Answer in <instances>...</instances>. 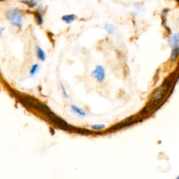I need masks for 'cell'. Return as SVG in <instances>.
Returning a JSON list of instances; mask_svg holds the SVG:
<instances>
[{
	"label": "cell",
	"instance_id": "7c38bea8",
	"mask_svg": "<svg viewBox=\"0 0 179 179\" xmlns=\"http://www.w3.org/2000/svg\"><path fill=\"white\" fill-rule=\"evenodd\" d=\"M40 69V65L38 64H35L32 65L30 69V71H29V74H30L31 76H34L36 75V74L37 73L38 69Z\"/></svg>",
	"mask_w": 179,
	"mask_h": 179
},
{
	"label": "cell",
	"instance_id": "3957f363",
	"mask_svg": "<svg viewBox=\"0 0 179 179\" xmlns=\"http://www.w3.org/2000/svg\"><path fill=\"white\" fill-rule=\"evenodd\" d=\"M92 77L98 81L99 83H101L105 80L106 71L104 68L101 65H97L95 69L92 71L91 74Z\"/></svg>",
	"mask_w": 179,
	"mask_h": 179
},
{
	"label": "cell",
	"instance_id": "e0dca14e",
	"mask_svg": "<svg viewBox=\"0 0 179 179\" xmlns=\"http://www.w3.org/2000/svg\"><path fill=\"white\" fill-rule=\"evenodd\" d=\"M2 1H4V0H0V2H2Z\"/></svg>",
	"mask_w": 179,
	"mask_h": 179
},
{
	"label": "cell",
	"instance_id": "d6986e66",
	"mask_svg": "<svg viewBox=\"0 0 179 179\" xmlns=\"http://www.w3.org/2000/svg\"><path fill=\"white\" fill-rule=\"evenodd\" d=\"M176 1H178V0H176Z\"/></svg>",
	"mask_w": 179,
	"mask_h": 179
},
{
	"label": "cell",
	"instance_id": "7a4b0ae2",
	"mask_svg": "<svg viewBox=\"0 0 179 179\" xmlns=\"http://www.w3.org/2000/svg\"><path fill=\"white\" fill-rule=\"evenodd\" d=\"M171 82L172 79L170 78V77L167 78L164 81L163 85L153 92V94H152V98L156 99V100H160V99L163 98L164 95L167 93V91L170 88V86H171Z\"/></svg>",
	"mask_w": 179,
	"mask_h": 179
},
{
	"label": "cell",
	"instance_id": "5b68a950",
	"mask_svg": "<svg viewBox=\"0 0 179 179\" xmlns=\"http://www.w3.org/2000/svg\"><path fill=\"white\" fill-rule=\"evenodd\" d=\"M168 43L172 48L179 47V37L178 34H175V35H172L171 37H169Z\"/></svg>",
	"mask_w": 179,
	"mask_h": 179
},
{
	"label": "cell",
	"instance_id": "ba28073f",
	"mask_svg": "<svg viewBox=\"0 0 179 179\" xmlns=\"http://www.w3.org/2000/svg\"><path fill=\"white\" fill-rule=\"evenodd\" d=\"M37 55L38 58L41 61L44 62V61L46 60V53H45L44 50L39 46H37Z\"/></svg>",
	"mask_w": 179,
	"mask_h": 179
},
{
	"label": "cell",
	"instance_id": "8992f818",
	"mask_svg": "<svg viewBox=\"0 0 179 179\" xmlns=\"http://www.w3.org/2000/svg\"><path fill=\"white\" fill-rule=\"evenodd\" d=\"M70 109L71 110V111L75 113L77 115H78V116H80L81 118H84L86 116V113L85 111H84L82 108L78 107V106H76V105H74V104H71V105H70Z\"/></svg>",
	"mask_w": 179,
	"mask_h": 179
},
{
	"label": "cell",
	"instance_id": "8fae6325",
	"mask_svg": "<svg viewBox=\"0 0 179 179\" xmlns=\"http://www.w3.org/2000/svg\"><path fill=\"white\" fill-rule=\"evenodd\" d=\"M35 18L36 22H37L38 25H41L43 24V22H44V18H43V15L41 12H39V11H36L35 13Z\"/></svg>",
	"mask_w": 179,
	"mask_h": 179
},
{
	"label": "cell",
	"instance_id": "4fadbf2b",
	"mask_svg": "<svg viewBox=\"0 0 179 179\" xmlns=\"http://www.w3.org/2000/svg\"><path fill=\"white\" fill-rule=\"evenodd\" d=\"M22 2L26 4L27 6H29V7H35V6H37L38 4V0H25V1H22Z\"/></svg>",
	"mask_w": 179,
	"mask_h": 179
},
{
	"label": "cell",
	"instance_id": "2e32d148",
	"mask_svg": "<svg viewBox=\"0 0 179 179\" xmlns=\"http://www.w3.org/2000/svg\"><path fill=\"white\" fill-rule=\"evenodd\" d=\"M4 29H5V28H0V39H1L2 32H3V31H4Z\"/></svg>",
	"mask_w": 179,
	"mask_h": 179
},
{
	"label": "cell",
	"instance_id": "9c48e42d",
	"mask_svg": "<svg viewBox=\"0 0 179 179\" xmlns=\"http://www.w3.org/2000/svg\"><path fill=\"white\" fill-rule=\"evenodd\" d=\"M104 29H105V30L107 31L108 34H110V35H113V34H114L115 32V31H116L117 27L115 26L114 25L106 23L105 24V25H104Z\"/></svg>",
	"mask_w": 179,
	"mask_h": 179
},
{
	"label": "cell",
	"instance_id": "5bb4252c",
	"mask_svg": "<svg viewBox=\"0 0 179 179\" xmlns=\"http://www.w3.org/2000/svg\"><path fill=\"white\" fill-rule=\"evenodd\" d=\"M106 128L105 124H94L91 126V129L93 130H101Z\"/></svg>",
	"mask_w": 179,
	"mask_h": 179
},
{
	"label": "cell",
	"instance_id": "9a60e30c",
	"mask_svg": "<svg viewBox=\"0 0 179 179\" xmlns=\"http://www.w3.org/2000/svg\"><path fill=\"white\" fill-rule=\"evenodd\" d=\"M60 87H61V90H62V92L63 95H64V96L66 97V98H68V97H69V95H68V94H67V92L66 91V89H65L64 85H63L62 83H60Z\"/></svg>",
	"mask_w": 179,
	"mask_h": 179
},
{
	"label": "cell",
	"instance_id": "30bf717a",
	"mask_svg": "<svg viewBox=\"0 0 179 179\" xmlns=\"http://www.w3.org/2000/svg\"><path fill=\"white\" fill-rule=\"evenodd\" d=\"M179 54V47L178 48H172L171 54V60L172 62H175L178 59Z\"/></svg>",
	"mask_w": 179,
	"mask_h": 179
},
{
	"label": "cell",
	"instance_id": "277c9868",
	"mask_svg": "<svg viewBox=\"0 0 179 179\" xmlns=\"http://www.w3.org/2000/svg\"><path fill=\"white\" fill-rule=\"evenodd\" d=\"M47 115H48L50 119L52 120V121H53L57 125L60 127L62 129H67L68 128V124L65 123V122L63 121L62 119H61L60 117H58V115L52 113L51 111L47 113Z\"/></svg>",
	"mask_w": 179,
	"mask_h": 179
},
{
	"label": "cell",
	"instance_id": "52a82bcc",
	"mask_svg": "<svg viewBox=\"0 0 179 179\" xmlns=\"http://www.w3.org/2000/svg\"><path fill=\"white\" fill-rule=\"evenodd\" d=\"M76 19V15L74 14H69V15H65L62 17V20L64 21L65 23L70 24L72 22H74Z\"/></svg>",
	"mask_w": 179,
	"mask_h": 179
},
{
	"label": "cell",
	"instance_id": "6da1fadb",
	"mask_svg": "<svg viewBox=\"0 0 179 179\" xmlns=\"http://www.w3.org/2000/svg\"><path fill=\"white\" fill-rule=\"evenodd\" d=\"M6 16L9 20L10 23L18 28H22L23 23V18L22 12L17 8H10L6 11Z\"/></svg>",
	"mask_w": 179,
	"mask_h": 179
},
{
	"label": "cell",
	"instance_id": "ac0fdd59",
	"mask_svg": "<svg viewBox=\"0 0 179 179\" xmlns=\"http://www.w3.org/2000/svg\"><path fill=\"white\" fill-rule=\"evenodd\" d=\"M176 179H179V178H178V177H177V178H176Z\"/></svg>",
	"mask_w": 179,
	"mask_h": 179
}]
</instances>
